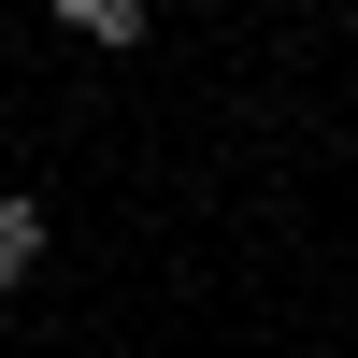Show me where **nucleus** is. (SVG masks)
Listing matches in <instances>:
<instances>
[{
    "label": "nucleus",
    "instance_id": "1",
    "mask_svg": "<svg viewBox=\"0 0 358 358\" xmlns=\"http://www.w3.org/2000/svg\"><path fill=\"white\" fill-rule=\"evenodd\" d=\"M43 273V201H0V287Z\"/></svg>",
    "mask_w": 358,
    "mask_h": 358
},
{
    "label": "nucleus",
    "instance_id": "2",
    "mask_svg": "<svg viewBox=\"0 0 358 358\" xmlns=\"http://www.w3.org/2000/svg\"><path fill=\"white\" fill-rule=\"evenodd\" d=\"M57 29L72 43H143V0H57Z\"/></svg>",
    "mask_w": 358,
    "mask_h": 358
}]
</instances>
